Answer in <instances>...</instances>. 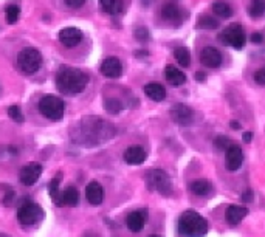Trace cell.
Returning a JSON list of instances; mask_svg holds the SVG:
<instances>
[{
  "label": "cell",
  "mask_w": 265,
  "mask_h": 237,
  "mask_svg": "<svg viewBox=\"0 0 265 237\" xmlns=\"http://www.w3.org/2000/svg\"><path fill=\"white\" fill-rule=\"evenodd\" d=\"M89 82V76L82 70L73 67H61L56 75V87L64 94H78L85 90Z\"/></svg>",
  "instance_id": "obj_1"
},
{
  "label": "cell",
  "mask_w": 265,
  "mask_h": 237,
  "mask_svg": "<svg viewBox=\"0 0 265 237\" xmlns=\"http://www.w3.org/2000/svg\"><path fill=\"white\" fill-rule=\"evenodd\" d=\"M179 232L185 237H202L208 232V222L196 211H185L179 220Z\"/></svg>",
  "instance_id": "obj_2"
},
{
  "label": "cell",
  "mask_w": 265,
  "mask_h": 237,
  "mask_svg": "<svg viewBox=\"0 0 265 237\" xmlns=\"http://www.w3.org/2000/svg\"><path fill=\"white\" fill-rule=\"evenodd\" d=\"M17 67L20 68L22 73L25 75H33L42 67V55L36 49H23L17 55Z\"/></svg>",
  "instance_id": "obj_3"
},
{
  "label": "cell",
  "mask_w": 265,
  "mask_h": 237,
  "mask_svg": "<svg viewBox=\"0 0 265 237\" xmlns=\"http://www.w3.org/2000/svg\"><path fill=\"white\" fill-rule=\"evenodd\" d=\"M39 112L52 121H59L64 116V103L61 98L53 97V94H47L39 101Z\"/></svg>",
  "instance_id": "obj_4"
},
{
  "label": "cell",
  "mask_w": 265,
  "mask_h": 237,
  "mask_svg": "<svg viewBox=\"0 0 265 237\" xmlns=\"http://www.w3.org/2000/svg\"><path fill=\"white\" fill-rule=\"evenodd\" d=\"M146 184L152 191H158L163 196H169L172 191L171 180L163 169H151L146 174Z\"/></svg>",
  "instance_id": "obj_5"
},
{
  "label": "cell",
  "mask_w": 265,
  "mask_h": 237,
  "mask_svg": "<svg viewBox=\"0 0 265 237\" xmlns=\"http://www.w3.org/2000/svg\"><path fill=\"white\" fill-rule=\"evenodd\" d=\"M220 40L225 45H231L236 50H242L245 46L247 37H245V31L244 28L239 25V23H233V25L227 27L224 30V33L220 34Z\"/></svg>",
  "instance_id": "obj_6"
},
{
  "label": "cell",
  "mask_w": 265,
  "mask_h": 237,
  "mask_svg": "<svg viewBox=\"0 0 265 237\" xmlns=\"http://www.w3.org/2000/svg\"><path fill=\"white\" fill-rule=\"evenodd\" d=\"M43 217V211L39 205L36 203H25V205H20L19 211H17V219L20 222V225L23 226H31L34 223H37L40 219Z\"/></svg>",
  "instance_id": "obj_7"
},
{
  "label": "cell",
  "mask_w": 265,
  "mask_h": 237,
  "mask_svg": "<svg viewBox=\"0 0 265 237\" xmlns=\"http://www.w3.org/2000/svg\"><path fill=\"white\" fill-rule=\"evenodd\" d=\"M42 171H43L42 164H39V163H28V164H25L20 169L19 180H20L22 184L33 186L39 180V177L42 175Z\"/></svg>",
  "instance_id": "obj_8"
},
{
  "label": "cell",
  "mask_w": 265,
  "mask_h": 237,
  "mask_svg": "<svg viewBox=\"0 0 265 237\" xmlns=\"http://www.w3.org/2000/svg\"><path fill=\"white\" fill-rule=\"evenodd\" d=\"M171 118L180 126H191L194 121V112L186 104H175L171 109Z\"/></svg>",
  "instance_id": "obj_9"
},
{
  "label": "cell",
  "mask_w": 265,
  "mask_h": 237,
  "mask_svg": "<svg viewBox=\"0 0 265 237\" xmlns=\"http://www.w3.org/2000/svg\"><path fill=\"white\" fill-rule=\"evenodd\" d=\"M222 53L214 46H205L200 52V62L208 68H219L222 65Z\"/></svg>",
  "instance_id": "obj_10"
},
{
  "label": "cell",
  "mask_w": 265,
  "mask_h": 237,
  "mask_svg": "<svg viewBox=\"0 0 265 237\" xmlns=\"http://www.w3.org/2000/svg\"><path fill=\"white\" fill-rule=\"evenodd\" d=\"M101 73L109 79H116L123 75V64L118 58H107L101 64Z\"/></svg>",
  "instance_id": "obj_11"
},
{
  "label": "cell",
  "mask_w": 265,
  "mask_h": 237,
  "mask_svg": "<svg viewBox=\"0 0 265 237\" xmlns=\"http://www.w3.org/2000/svg\"><path fill=\"white\" fill-rule=\"evenodd\" d=\"M59 40L67 49H73L82 40V31L75 27H67L59 31Z\"/></svg>",
  "instance_id": "obj_12"
},
{
  "label": "cell",
  "mask_w": 265,
  "mask_h": 237,
  "mask_svg": "<svg viewBox=\"0 0 265 237\" xmlns=\"http://www.w3.org/2000/svg\"><path fill=\"white\" fill-rule=\"evenodd\" d=\"M244 163V152L237 146H231L225 154V168L230 172H236Z\"/></svg>",
  "instance_id": "obj_13"
},
{
  "label": "cell",
  "mask_w": 265,
  "mask_h": 237,
  "mask_svg": "<svg viewBox=\"0 0 265 237\" xmlns=\"http://www.w3.org/2000/svg\"><path fill=\"white\" fill-rule=\"evenodd\" d=\"M85 197L90 205L98 206L104 200V189L98 181H90L85 187Z\"/></svg>",
  "instance_id": "obj_14"
},
{
  "label": "cell",
  "mask_w": 265,
  "mask_h": 237,
  "mask_svg": "<svg viewBox=\"0 0 265 237\" xmlns=\"http://www.w3.org/2000/svg\"><path fill=\"white\" fill-rule=\"evenodd\" d=\"M248 214L247 206H239V205H230L225 209V219L230 225H237L239 222H242Z\"/></svg>",
  "instance_id": "obj_15"
},
{
  "label": "cell",
  "mask_w": 265,
  "mask_h": 237,
  "mask_svg": "<svg viewBox=\"0 0 265 237\" xmlns=\"http://www.w3.org/2000/svg\"><path fill=\"white\" fill-rule=\"evenodd\" d=\"M58 205H65V206H76L79 203V193L75 186H68L64 189V193L58 197L56 200Z\"/></svg>",
  "instance_id": "obj_16"
},
{
  "label": "cell",
  "mask_w": 265,
  "mask_h": 237,
  "mask_svg": "<svg viewBox=\"0 0 265 237\" xmlns=\"http://www.w3.org/2000/svg\"><path fill=\"white\" fill-rule=\"evenodd\" d=\"M164 78H166L167 82H169L171 85H174V87L183 85L186 82V75L182 72V70L174 67V65H167L164 68Z\"/></svg>",
  "instance_id": "obj_17"
},
{
  "label": "cell",
  "mask_w": 265,
  "mask_h": 237,
  "mask_svg": "<svg viewBox=\"0 0 265 237\" xmlns=\"http://www.w3.org/2000/svg\"><path fill=\"white\" fill-rule=\"evenodd\" d=\"M146 151L143 148H138V146H132L129 149H126L124 152V161L127 164H132V166H138L141 163L146 161Z\"/></svg>",
  "instance_id": "obj_18"
},
{
  "label": "cell",
  "mask_w": 265,
  "mask_h": 237,
  "mask_svg": "<svg viewBox=\"0 0 265 237\" xmlns=\"http://www.w3.org/2000/svg\"><path fill=\"white\" fill-rule=\"evenodd\" d=\"M144 94L155 101V103H160L166 98V90L161 84H157V82H151V84H146L144 85Z\"/></svg>",
  "instance_id": "obj_19"
},
{
  "label": "cell",
  "mask_w": 265,
  "mask_h": 237,
  "mask_svg": "<svg viewBox=\"0 0 265 237\" xmlns=\"http://www.w3.org/2000/svg\"><path fill=\"white\" fill-rule=\"evenodd\" d=\"M127 228L132 231V232H138L144 228V223H146V217H144V214L141 211H134L130 212V214L127 216Z\"/></svg>",
  "instance_id": "obj_20"
},
{
  "label": "cell",
  "mask_w": 265,
  "mask_h": 237,
  "mask_svg": "<svg viewBox=\"0 0 265 237\" xmlns=\"http://www.w3.org/2000/svg\"><path fill=\"white\" fill-rule=\"evenodd\" d=\"M161 17L167 22L180 20V8L174 2H166L161 8Z\"/></svg>",
  "instance_id": "obj_21"
},
{
  "label": "cell",
  "mask_w": 265,
  "mask_h": 237,
  "mask_svg": "<svg viewBox=\"0 0 265 237\" xmlns=\"http://www.w3.org/2000/svg\"><path fill=\"white\" fill-rule=\"evenodd\" d=\"M191 191L196 196H208L212 191V184L209 180L199 178V180H194L191 183Z\"/></svg>",
  "instance_id": "obj_22"
},
{
  "label": "cell",
  "mask_w": 265,
  "mask_h": 237,
  "mask_svg": "<svg viewBox=\"0 0 265 237\" xmlns=\"http://www.w3.org/2000/svg\"><path fill=\"white\" fill-rule=\"evenodd\" d=\"M101 8L104 13L110 14V16H116L119 13H123V0H100Z\"/></svg>",
  "instance_id": "obj_23"
},
{
  "label": "cell",
  "mask_w": 265,
  "mask_h": 237,
  "mask_svg": "<svg viewBox=\"0 0 265 237\" xmlns=\"http://www.w3.org/2000/svg\"><path fill=\"white\" fill-rule=\"evenodd\" d=\"M219 27H220V22L215 17L200 16L197 19V28H202V30H217Z\"/></svg>",
  "instance_id": "obj_24"
},
{
  "label": "cell",
  "mask_w": 265,
  "mask_h": 237,
  "mask_svg": "<svg viewBox=\"0 0 265 237\" xmlns=\"http://www.w3.org/2000/svg\"><path fill=\"white\" fill-rule=\"evenodd\" d=\"M212 11L217 14L219 17H231L233 16V8L230 4L224 2V0H217V2L212 4Z\"/></svg>",
  "instance_id": "obj_25"
},
{
  "label": "cell",
  "mask_w": 265,
  "mask_h": 237,
  "mask_svg": "<svg viewBox=\"0 0 265 237\" xmlns=\"http://www.w3.org/2000/svg\"><path fill=\"white\" fill-rule=\"evenodd\" d=\"M174 58L175 61L180 64V67H189L191 65V53L186 46H179V49L174 50Z\"/></svg>",
  "instance_id": "obj_26"
},
{
  "label": "cell",
  "mask_w": 265,
  "mask_h": 237,
  "mask_svg": "<svg viewBox=\"0 0 265 237\" xmlns=\"http://www.w3.org/2000/svg\"><path fill=\"white\" fill-rule=\"evenodd\" d=\"M250 17H260L265 14V0H251L248 5Z\"/></svg>",
  "instance_id": "obj_27"
},
{
  "label": "cell",
  "mask_w": 265,
  "mask_h": 237,
  "mask_svg": "<svg viewBox=\"0 0 265 237\" xmlns=\"http://www.w3.org/2000/svg\"><path fill=\"white\" fill-rule=\"evenodd\" d=\"M61 178H62V174L61 172H58L56 174V177L50 181V183H48V194H50V197L56 202L58 200V196L61 194L59 193V186H61Z\"/></svg>",
  "instance_id": "obj_28"
},
{
  "label": "cell",
  "mask_w": 265,
  "mask_h": 237,
  "mask_svg": "<svg viewBox=\"0 0 265 237\" xmlns=\"http://www.w3.org/2000/svg\"><path fill=\"white\" fill-rule=\"evenodd\" d=\"M104 109L112 113V115H116L123 110V103L121 101H118L116 98H106L104 100Z\"/></svg>",
  "instance_id": "obj_29"
},
{
  "label": "cell",
  "mask_w": 265,
  "mask_h": 237,
  "mask_svg": "<svg viewBox=\"0 0 265 237\" xmlns=\"http://www.w3.org/2000/svg\"><path fill=\"white\" fill-rule=\"evenodd\" d=\"M19 16H20V10L17 5H8L7 10H5V17H7V22L10 23V25H13V23H16L19 20Z\"/></svg>",
  "instance_id": "obj_30"
},
{
  "label": "cell",
  "mask_w": 265,
  "mask_h": 237,
  "mask_svg": "<svg viewBox=\"0 0 265 237\" xmlns=\"http://www.w3.org/2000/svg\"><path fill=\"white\" fill-rule=\"evenodd\" d=\"M214 146L217 151H227L233 146V141L228 136H217L214 139Z\"/></svg>",
  "instance_id": "obj_31"
},
{
  "label": "cell",
  "mask_w": 265,
  "mask_h": 237,
  "mask_svg": "<svg viewBox=\"0 0 265 237\" xmlns=\"http://www.w3.org/2000/svg\"><path fill=\"white\" fill-rule=\"evenodd\" d=\"M8 116L11 118L13 121H16V123H22L23 121V115H22V110H20L19 106L8 107Z\"/></svg>",
  "instance_id": "obj_32"
},
{
  "label": "cell",
  "mask_w": 265,
  "mask_h": 237,
  "mask_svg": "<svg viewBox=\"0 0 265 237\" xmlns=\"http://www.w3.org/2000/svg\"><path fill=\"white\" fill-rule=\"evenodd\" d=\"M135 39L140 40V42H148L151 39V34H149V30L148 28H144V27H138L134 33Z\"/></svg>",
  "instance_id": "obj_33"
},
{
  "label": "cell",
  "mask_w": 265,
  "mask_h": 237,
  "mask_svg": "<svg viewBox=\"0 0 265 237\" xmlns=\"http://www.w3.org/2000/svg\"><path fill=\"white\" fill-rule=\"evenodd\" d=\"M254 81L260 85H265V68H260L254 73Z\"/></svg>",
  "instance_id": "obj_34"
},
{
  "label": "cell",
  "mask_w": 265,
  "mask_h": 237,
  "mask_svg": "<svg viewBox=\"0 0 265 237\" xmlns=\"http://www.w3.org/2000/svg\"><path fill=\"white\" fill-rule=\"evenodd\" d=\"M64 2H65V5H68L71 8H79L87 2V0H64Z\"/></svg>",
  "instance_id": "obj_35"
},
{
  "label": "cell",
  "mask_w": 265,
  "mask_h": 237,
  "mask_svg": "<svg viewBox=\"0 0 265 237\" xmlns=\"http://www.w3.org/2000/svg\"><path fill=\"white\" fill-rule=\"evenodd\" d=\"M250 39H251L253 43H260L262 42V34L260 33H253Z\"/></svg>",
  "instance_id": "obj_36"
},
{
  "label": "cell",
  "mask_w": 265,
  "mask_h": 237,
  "mask_svg": "<svg viewBox=\"0 0 265 237\" xmlns=\"http://www.w3.org/2000/svg\"><path fill=\"white\" fill-rule=\"evenodd\" d=\"M13 199H14V191H8L7 196H5V199H4V203H5V205H10Z\"/></svg>",
  "instance_id": "obj_37"
},
{
  "label": "cell",
  "mask_w": 265,
  "mask_h": 237,
  "mask_svg": "<svg viewBox=\"0 0 265 237\" xmlns=\"http://www.w3.org/2000/svg\"><path fill=\"white\" fill-rule=\"evenodd\" d=\"M196 79H197V82H205L206 81V73L205 72H197Z\"/></svg>",
  "instance_id": "obj_38"
},
{
  "label": "cell",
  "mask_w": 265,
  "mask_h": 237,
  "mask_svg": "<svg viewBox=\"0 0 265 237\" xmlns=\"http://www.w3.org/2000/svg\"><path fill=\"white\" fill-rule=\"evenodd\" d=\"M240 199H242L244 202H251L253 200V193L251 191H247L245 194H242V197H240Z\"/></svg>",
  "instance_id": "obj_39"
},
{
  "label": "cell",
  "mask_w": 265,
  "mask_h": 237,
  "mask_svg": "<svg viewBox=\"0 0 265 237\" xmlns=\"http://www.w3.org/2000/svg\"><path fill=\"white\" fill-rule=\"evenodd\" d=\"M135 56L140 58V56H149V53L146 50H140V52H135Z\"/></svg>",
  "instance_id": "obj_40"
},
{
  "label": "cell",
  "mask_w": 265,
  "mask_h": 237,
  "mask_svg": "<svg viewBox=\"0 0 265 237\" xmlns=\"http://www.w3.org/2000/svg\"><path fill=\"white\" fill-rule=\"evenodd\" d=\"M84 237H98V234L93 232V231H89V232H85V234H84Z\"/></svg>",
  "instance_id": "obj_41"
},
{
  "label": "cell",
  "mask_w": 265,
  "mask_h": 237,
  "mask_svg": "<svg viewBox=\"0 0 265 237\" xmlns=\"http://www.w3.org/2000/svg\"><path fill=\"white\" fill-rule=\"evenodd\" d=\"M244 139L247 141V143H250V139H251V133H250V132H247V133L244 135Z\"/></svg>",
  "instance_id": "obj_42"
},
{
  "label": "cell",
  "mask_w": 265,
  "mask_h": 237,
  "mask_svg": "<svg viewBox=\"0 0 265 237\" xmlns=\"http://www.w3.org/2000/svg\"><path fill=\"white\" fill-rule=\"evenodd\" d=\"M231 126H233V127H234V129H239V127H240V126H239V124H237V123H231Z\"/></svg>",
  "instance_id": "obj_43"
},
{
  "label": "cell",
  "mask_w": 265,
  "mask_h": 237,
  "mask_svg": "<svg viewBox=\"0 0 265 237\" xmlns=\"http://www.w3.org/2000/svg\"><path fill=\"white\" fill-rule=\"evenodd\" d=\"M0 237H11V235H8V234H4V232H0Z\"/></svg>",
  "instance_id": "obj_44"
},
{
  "label": "cell",
  "mask_w": 265,
  "mask_h": 237,
  "mask_svg": "<svg viewBox=\"0 0 265 237\" xmlns=\"http://www.w3.org/2000/svg\"><path fill=\"white\" fill-rule=\"evenodd\" d=\"M148 237H160V235H148Z\"/></svg>",
  "instance_id": "obj_45"
}]
</instances>
